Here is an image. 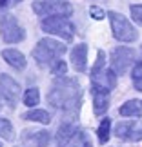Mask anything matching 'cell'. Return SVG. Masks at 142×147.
Wrapping results in <instances>:
<instances>
[{"label":"cell","instance_id":"obj_1","mask_svg":"<svg viewBox=\"0 0 142 147\" xmlns=\"http://www.w3.org/2000/svg\"><path fill=\"white\" fill-rule=\"evenodd\" d=\"M48 102L58 111L69 113V115L77 113L82 102L80 84L75 78L58 76L51 86V91L48 93Z\"/></svg>","mask_w":142,"mask_h":147},{"label":"cell","instance_id":"obj_2","mask_svg":"<svg viewBox=\"0 0 142 147\" xmlns=\"http://www.w3.org/2000/svg\"><path fill=\"white\" fill-rule=\"evenodd\" d=\"M66 53V46L62 42H56L53 38H42L33 49V58H35L40 65L53 64V62L60 60V56Z\"/></svg>","mask_w":142,"mask_h":147},{"label":"cell","instance_id":"obj_3","mask_svg":"<svg viewBox=\"0 0 142 147\" xmlns=\"http://www.w3.org/2000/svg\"><path fill=\"white\" fill-rule=\"evenodd\" d=\"M107 16H109V22H111L113 36H115L117 40H120V42H135L139 38L137 29L131 26V22H129L124 15L117 13V11H109Z\"/></svg>","mask_w":142,"mask_h":147},{"label":"cell","instance_id":"obj_4","mask_svg":"<svg viewBox=\"0 0 142 147\" xmlns=\"http://www.w3.org/2000/svg\"><path fill=\"white\" fill-rule=\"evenodd\" d=\"M33 11L40 16H69L73 7L67 0H37L33 4Z\"/></svg>","mask_w":142,"mask_h":147},{"label":"cell","instance_id":"obj_5","mask_svg":"<svg viewBox=\"0 0 142 147\" xmlns=\"http://www.w3.org/2000/svg\"><path fill=\"white\" fill-rule=\"evenodd\" d=\"M40 27L46 33L62 36L66 42L73 40V35H75V26H73L66 16H48V18L42 20Z\"/></svg>","mask_w":142,"mask_h":147},{"label":"cell","instance_id":"obj_6","mask_svg":"<svg viewBox=\"0 0 142 147\" xmlns=\"http://www.w3.org/2000/svg\"><path fill=\"white\" fill-rule=\"evenodd\" d=\"M0 36L5 44H16L26 38V31L13 15H5L0 20Z\"/></svg>","mask_w":142,"mask_h":147},{"label":"cell","instance_id":"obj_7","mask_svg":"<svg viewBox=\"0 0 142 147\" xmlns=\"http://www.w3.org/2000/svg\"><path fill=\"white\" fill-rule=\"evenodd\" d=\"M135 60V51L131 47H117L111 53V71L115 75H124Z\"/></svg>","mask_w":142,"mask_h":147},{"label":"cell","instance_id":"obj_8","mask_svg":"<svg viewBox=\"0 0 142 147\" xmlns=\"http://www.w3.org/2000/svg\"><path fill=\"white\" fill-rule=\"evenodd\" d=\"M117 138L124 142H140L142 140V122L140 120H131V122H120L115 127Z\"/></svg>","mask_w":142,"mask_h":147},{"label":"cell","instance_id":"obj_9","mask_svg":"<svg viewBox=\"0 0 142 147\" xmlns=\"http://www.w3.org/2000/svg\"><path fill=\"white\" fill-rule=\"evenodd\" d=\"M0 93H2L4 100L7 102V105L13 109L16 105V100H18V94H20V86L18 82L15 80L13 76L9 75H0Z\"/></svg>","mask_w":142,"mask_h":147},{"label":"cell","instance_id":"obj_10","mask_svg":"<svg viewBox=\"0 0 142 147\" xmlns=\"http://www.w3.org/2000/svg\"><path fill=\"white\" fill-rule=\"evenodd\" d=\"M115 86H117V76L111 69H106L104 67L102 71L91 75V87H95V89H102V91L109 93Z\"/></svg>","mask_w":142,"mask_h":147},{"label":"cell","instance_id":"obj_11","mask_svg":"<svg viewBox=\"0 0 142 147\" xmlns=\"http://www.w3.org/2000/svg\"><path fill=\"white\" fill-rule=\"evenodd\" d=\"M22 142L27 147H46L51 142V136L48 131H24Z\"/></svg>","mask_w":142,"mask_h":147},{"label":"cell","instance_id":"obj_12","mask_svg":"<svg viewBox=\"0 0 142 147\" xmlns=\"http://www.w3.org/2000/svg\"><path fill=\"white\" fill-rule=\"evenodd\" d=\"M91 93H93V113L96 116L104 115L109 107V93L95 87H91Z\"/></svg>","mask_w":142,"mask_h":147},{"label":"cell","instance_id":"obj_13","mask_svg":"<svg viewBox=\"0 0 142 147\" xmlns=\"http://www.w3.org/2000/svg\"><path fill=\"white\" fill-rule=\"evenodd\" d=\"M71 62H73L75 71H78V73L86 71V62H88V46L86 44H78L71 51Z\"/></svg>","mask_w":142,"mask_h":147},{"label":"cell","instance_id":"obj_14","mask_svg":"<svg viewBox=\"0 0 142 147\" xmlns=\"http://www.w3.org/2000/svg\"><path fill=\"white\" fill-rule=\"evenodd\" d=\"M2 58L7 62L11 67H15V69H18V71H22L26 67V56L16 49H5L2 53Z\"/></svg>","mask_w":142,"mask_h":147},{"label":"cell","instance_id":"obj_15","mask_svg":"<svg viewBox=\"0 0 142 147\" xmlns=\"http://www.w3.org/2000/svg\"><path fill=\"white\" fill-rule=\"evenodd\" d=\"M75 131H77V127L73 125V123H69V122L62 123L58 127V133H56V144H58V147H67L69 145Z\"/></svg>","mask_w":142,"mask_h":147},{"label":"cell","instance_id":"obj_16","mask_svg":"<svg viewBox=\"0 0 142 147\" xmlns=\"http://www.w3.org/2000/svg\"><path fill=\"white\" fill-rule=\"evenodd\" d=\"M118 113L120 116H142V100H128Z\"/></svg>","mask_w":142,"mask_h":147},{"label":"cell","instance_id":"obj_17","mask_svg":"<svg viewBox=\"0 0 142 147\" xmlns=\"http://www.w3.org/2000/svg\"><path fill=\"white\" fill-rule=\"evenodd\" d=\"M24 120H31V122H40V123H49L51 122V115L48 111H42V109H33V111H27L22 115Z\"/></svg>","mask_w":142,"mask_h":147},{"label":"cell","instance_id":"obj_18","mask_svg":"<svg viewBox=\"0 0 142 147\" xmlns=\"http://www.w3.org/2000/svg\"><path fill=\"white\" fill-rule=\"evenodd\" d=\"M67 147H91V142H89L86 131H82V129H77Z\"/></svg>","mask_w":142,"mask_h":147},{"label":"cell","instance_id":"obj_19","mask_svg":"<svg viewBox=\"0 0 142 147\" xmlns=\"http://www.w3.org/2000/svg\"><path fill=\"white\" fill-rule=\"evenodd\" d=\"M109 127H111V120L109 118H104V120L100 122L99 129H96V134H99V142L104 145L107 140H109Z\"/></svg>","mask_w":142,"mask_h":147},{"label":"cell","instance_id":"obj_20","mask_svg":"<svg viewBox=\"0 0 142 147\" xmlns=\"http://www.w3.org/2000/svg\"><path fill=\"white\" fill-rule=\"evenodd\" d=\"M0 138L7 140V142H11V140L15 138L13 125H11V122L5 120V118H0Z\"/></svg>","mask_w":142,"mask_h":147},{"label":"cell","instance_id":"obj_21","mask_svg":"<svg viewBox=\"0 0 142 147\" xmlns=\"http://www.w3.org/2000/svg\"><path fill=\"white\" fill-rule=\"evenodd\" d=\"M38 102H40V93H38L37 87H31L24 93V104L26 105L33 107V105H38Z\"/></svg>","mask_w":142,"mask_h":147},{"label":"cell","instance_id":"obj_22","mask_svg":"<svg viewBox=\"0 0 142 147\" xmlns=\"http://www.w3.org/2000/svg\"><path fill=\"white\" fill-rule=\"evenodd\" d=\"M133 86L137 91H142V60L137 62L133 67Z\"/></svg>","mask_w":142,"mask_h":147},{"label":"cell","instance_id":"obj_23","mask_svg":"<svg viewBox=\"0 0 142 147\" xmlns=\"http://www.w3.org/2000/svg\"><path fill=\"white\" fill-rule=\"evenodd\" d=\"M66 71H67V65H66V62H64V60H56V62H53L51 73H53L55 76H62V75H66Z\"/></svg>","mask_w":142,"mask_h":147},{"label":"cell","instance_id":"obj_24","mask_svg":"<svg viewBox=\"0 0 142 147\" xmlns=\"http://www.w3.org/2000/svg\"><path fill=\"white\" fill-rule=\"evenodd\" d=\"M106 55H104V51H99L96 53V62H95V65H93V69H91V75H95V73H99L104 69V65H106Z\"/></svg>","mask_w":142,"mask_h":147},{"label":"cell","instance_id":"obj_25","mask_svg":"<svg viewBox=\"0 0 142 147\" xmlns=\"http://www.w3.org/2000/svg\"><path fill=\"white\" fill-rule=\"evenodd\" d=\"M131 16H133V20L137 22V24L142 26V4H137V5H131Z\"/></svg>","mask_w":142,"mask_h":147},{"label":"cell","instance_id":"obj_26","mask_svg":"<svg viewBox=\"0 0 142 147\" xmlns=\"http://www.w3.org/2000/svg\"><path fill=\"white\" fill-rule=\"evenodd\" d=\"M89 13H91V16H93L95 20H102V18L106 16V13H104V11H102L100 7H96V5H91V9H89Z\"/></svg>","mask_w":142,"mask_h":147},{"label":"cell","instance_id":"obj_27","mask_svg":"<svg viewBox=\"0 0 142 147\" xmlns=\"http://www.w3.org/2000/svg\"><path fill=\"white\" fill-rule=\"evenodd\" d=\"M18 2H20V0H0V11H2V9H7L13 4H18Z\"/></svg>","mask_w":142,"mask_h":147},{"label":"cell","instance_id":"obj_28","mask_svg":"<svg viewBox=\"0 0 142 147\" xmlns=\"http://www.w3.org/2000/svg\"><path fill=\"white\" fill-rule=\"evenodd\" d=\"M0 107H2V105H0Z\"/></svg>","mask_w":142,"mask_h":147}]
</instances>
